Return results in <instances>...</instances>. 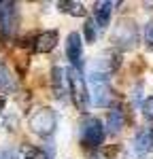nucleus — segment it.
<instances>
[{"instance_id":"nucleus-9","label":"nucleus","mask_w":153,"mask_h":159,"mask_svg":"<svg viewBox=\"0 0 153 159\" xmlns=\"http://www.w3.org/2000/svg\"><path fill=\"white\" fill-rule=\"evenodd\" d=\"M58 40H60L58 30H47V32H43V34L36 36V40H34V49H36L38 53H49V51L55 49Z\"/></svg>"},{"instance_id":"nucleus-8","label":"nucleus","mask_w":153,"mask_h":159,"mask_svg":"<svg viewBox=\"0 0 153 159\" xmlns=\"http://www.w3.org/2000/svg\"><path fill=\"white\" fill-rule=\"evenodd\" d=\"M151 148H153V129L151 127H145V129H140L138 134L134 136V155L142 157Z\"/></svg>"},{"instance_id":"nucleus-2","label":"nucleus","mask_w":153,"mask_h":159,"mask_svg":"<svg viewBox=\"0 0 153 159\" xmlns=\"http://www.w3.org/2000/svg\"><path fill=\"white\" fill-rule=\"evenodd\" d=\"M111 40L115 43V47H119L121 51L132 49L138 40V28L132 19H119L117 25H115L113 34H111Z\"/></svg>"},{"instance_id":"nucleus-19","label":"nucleus","mask_w":153,"mask_h":159,"mask_svg":"<svg viewBox=\"0 0 153 159\" xmlns=\"http://www.w3.org/2000/svg\"><path fill=\"white\" fill-rule=\"evenodd\" d=\"M0 159H15V151H11V148H2V151H0Z\"/></svg>"},{"instance_id":"nucleus-15","label":"nucleus","mask_w":153,"mask_h":159,"mask_svg":"<svg viewBox=\"0 0 153 159\" xmlns=\"http://www.w3.org/2000/svg\"><path fill=\"white\" fill-rule=\"evenodd\" d=\"M58 7H60L62 13H70V15H75V17H83V15H85V9H83L81 2H60Z\"/></svg>"},{"instance_id":"nucleus-13","label":"nucleus","mask_w":153,"mask_h":159,"mask_svg":"<svg viewBox=\"0 0 153 159\" xmlns=\"http://www.w3.org/2000/svg\"><path fill=\"white\" fill-rule=\"evenodd\" d=\"M15 159H51V155H47L45 151L36 147H21L15 153Z\"/></svg>"},{"instance_id":"nucleus-17","label":"nucleus","mask_w":153,"mask_h":159,"mask_svg":"<svg viewBox=\"0 0 153 159\" xmlns=\"http://www.w3.org/2000/svg\"><path fill=\"white\" fill-rule=\"evenodd\" d=\"M140 110H142V115H145L149 121H153V96H151V98H147L145 102H142Z\"/></svg>"},{"instance_id":"nucleus-14","label":"nucleus","mask_w":153,"mask_h":159,"mask_svg":"<svg viewBox=\"0 0 153 159\" xmlns=\"http://www.w3.org/2000/svg\"><path fill=\"white\" fill-rule=\"evenodd\" d=\"M13 87H15V81H13L11 70L0 61V91H11Z\"/></svg>"},{"instance_id":"nucleus-5","label":"nucleus","mask_w":153,"mask_h":159,"mask_svg":"<svg viewBox=\"0 0 153 159\" xmlns=\"http://www.w3.org/2000/svg\"><path fill=\"white\" fill-rule=\"evenodd\" d=\"M104 123L98 119V117H87L85 121L81 123V140L83 144L89 148H98L104 142Z\"/></svg>"},{"instance_id":"nucleus-7","label":"nucleus","mask_w":153,"mask_h":159,"mask_svg":"<svg viewBox=\"0 0 153 159\" xmlns=\"http://www.w3.org/2000/svg\"><path fill=\"white\" fill-rule=\"evenodd\" d=\"M17 25V4L15 2H0V34L11 36Z\"/></svg>"},{"instance_id":"nucleus-3","label":"nucleus","mask_w":153,"mask_h":159,"mask_svg":"<svg viewBox=\"0 0 153 159\" xmlns=\"http://www.w3.org/2000/svg\"><path fill=\"white\" fill-rule=\"evenodd\" d=\"M89 85H91V98H94V106L104 108L111 106L113 102V91L109 85V76L100 72H91L89 70Z\"/></svg>"},{"instance_id":"nucleus-12","label":"nucleus","mask_w":153,"mask_h":159,"mask_svg":"<svg viewBox=\"0 0 153 159\" xmlns=\"http://www.w3.org/2000/svg\"><path fill=\"white\" fill-rule=\"evenodd\" d=\"M51 76H53V89H55V96L62 100L66 93V89H68V81H66V70H62V68H53V72H51Z\"/></svg>"},{"instance_id":"nucleus-18","label":"nucleus","mask_w":153,"mask_h":159,"mask_svg":"<svg viewBox=\"0 0 153 159\" xmlns=\"http://www.w3.org/2000/svg\"><path fill=\"white\" fill-rule=\"evenodd\" d=\"M145 43H147L149 49H153V21L145 25Z\"/></svg>"},{"instance_id":"nucleus-6","label":"nucleus","mask_w":153,"mask_h":159,"mask_svg":"<svg viewBox=\"0 0 153 159\" xmlns=\"http://www.w3.org/2000/svg\"><path fill=\"white\" fill-rule=\"evenodd\" d=\"M66 57L70 60L75 70H83V38L79 32H70L66 38Z\"/></svg>"},{"instance_id":"nucleus-1","label":"nucleus","mask_w":153,"mask_h":159,"mask_svg":"<svg viewBox=\"0 0 153 159\" xmlns=\"http://www.w3.org/2000/svg\"><path fill=\"white\" fill-rule=\"evenodd\" d=\"M66 81H68V91L75 100L76 108L81 112H85L89 106V91H87V83H85L83 74L75 68H68L66 70Z\"/></svg>"},{"instance_id":"nucleus-11","label":"nucleus","mask_w":153,"mask_h":159,"mask_svg":"<svg viewBox=\"0 0 153 159\" xmlns=\"http://www.w3.org/2000/svg\"><path fill=\"white\" fill-rule=\"evenodd\" d=\"M123 110L121 106H113V108L109 110V117H106V132L109 134H119L121 129H123Z\"/></svg>"},{"instance_id":"nucleus-10","label":"nucleus","mask_w":153,"mask_h":159,"mask_svg":"<svg viewBox=\"0 0 153 159\" xmlns=\"http://www.w3.org/2000/svg\"><path fill=\"white\" fill-rule=\"evenodd\" d=\"M113 2H96L94 4V21L98 28H106L111 21V13H113Z\"/></svg>"},{"instance_id":"nucleus-4","label":"nucleus","mask_w":153,"mask_h":159,"mask_svg":"<svg viewBox=\"0 0 153 159\" xmlns=\"http://www.w3.org/2000/svg\"><path fill=\"white\" fill-rule=\"evenodd\" d=\"M55 127H58V115L51 108H38L30 117V129L43 138H49L55 132Z\"/></svg>"},{"instance_id":"nucleus-16","label":"nucleus","mask_w":153,"mask_h":159,"mask_svg":"<svg viewBox=\"0 0 153 159\" xmlns=\"http://www.w3.org/2000/svg\"><path fill=\"white\" fill-rule=\"evenodd\" d=\"M96 21H91V19H87L85 21V25H83V34H85V40L87 43H94L96 40Z\"/></svg>"},{"instance_id":"nucleus-20","label":"nucleus","mask_w":153,"mask_h":159,"mask_svg":"<svg viewBox=\"0 0 153 159\" xmlns=\"http://www.w3.org/2000/svg\"><path fill=\"white\" fill-rule=\"evenodd\" d=\"M2 108H4V98L0 96V115H2Z\"/></svg>"}]
</instances>
